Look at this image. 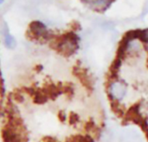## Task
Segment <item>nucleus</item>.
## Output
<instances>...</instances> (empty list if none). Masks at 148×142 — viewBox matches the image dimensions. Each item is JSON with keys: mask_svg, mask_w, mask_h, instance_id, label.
Masks as SVG:
<instances>
[{"mask_svg": "<svg viewBox=\"0 0 148 142\" xmlns=\"http://www.w3.org/2000/svg\"><path fill=\"white\" fill-rule=\"evenodd\" d=\"M40 142H60L58 141L55 137L52 136H44L42 138V140L40 141Z\"/></svg>", "mask_w": 148, "mask_h": 142, "instance_id": "obj_16", "label": "nucleus"}, {"mask_svg": "<svg viewBox=\"0 0 148 142\" xmlns=\"http://www.w3.org/2000/svg\"><path fill=\"white\" fill-rule=\"evenodd\" d=\"M144 132L146 133V135H147V140H148V128L147 129V130H145Z\"/></svg>", "mask_w": 148, "mask_h": 142, "instance_id": "obj_19", "label": "nucleus"}, {"mask_svg": "<svg viewBox=\"0 0 148 142\" xmlns=\"http://www.w3.org/2000/svg\"><path fill=\"white\" fill-rule=\"evenodd\" d=\"M57 117H58V119H59V121L61 122H65L66 120H67V115L63 111H59L58 114H57Z\"/></svg>", "mask_w": 148, "mask_h": 142, "instance_id": "obj_17", "label": "nucleus"}, {"mask_svg": "<svg viewBox=\"0 0 148 142\" xmlns=\"http://www.w3.org/2000/svg\"><path fill=\"white\" fill-rule=\"evenodd\" d=\"M3 3V1H0V3Z\"/></svg>", "mask_w": 148, "mask_h": 142, "instance_id": "obj_21", "label": "nucleus"}, {"mask_svg": "<svg viewBox=\"0 0 148 142\" xmlns=\"http://www.w3.org/2000/svg\"><path fill=\"white\" fill-rule=\"evenodd\" d=\"M67 142H95L94 138L89 134H73L66 140Z\"/></svg>", "mask_w": 148, "mask_h": 142, "instance_id": "obj_10", "label": "nucleus"}, {"mask_svg": "<svg viewBox=\"0 0 148 142\" xmlns=\"http://www.w3.org/2000/svg\"><path fill=\"white\" fill-rule=\"evenodd\" d=\"M5 89H4V86H3V79L2 78V74H1V70H0V96L3 97L4 95Z\"/></svg>", "mask_w": 148, "mask_h": 142, "instance_id": "obj_15", "label": "nucleus"}, {"mask_svg": "<svg viewBox=\"0 0 148 142\" xmlns=\"http://www.w3.org/2000/svg\"><path fill=\"white\" fill-rule=\"evenodd\" d=\"M94 8H99L102 10H106L113 3V1H83Z\"/></svg>", "mask_w": 148, "mask_h": 142, "instance_id": "obj_12", "label": "nucleus"}, {"mask_svg": "<svg viewBox=\"0 0 148 142\" xmlns=\"http://www.w3.org/2000/svg\"><path fill=\"white\" fill-rule=\"evenodd\" d=\"M61 85H62L61 82L56 84V83L50 82L45 83L44 86L42 88V89L43 93L45 94V95L48 97V99H49L51 101H55L59 97V95H62Z\"/></svg>", "mask_w": 148, "mask_h": 142, "instance_id": "obj_6", "label": "nucleus"}, {"mask_svg": "<svg viewBox=\"0 0 148 142\" xmlns=\"http://www.w3.org/2000/svg\"><path fill=\"white\" fill-rule=\"evenodd\" d=\"M55 34L49 30L46 25L41 21H32L29 24V28L25 32L26 38L30 42L47 43L50 42Z\"/></svg>", "mask_w": 148, "mask_h": 142, "instance_id": "obj_2", "label": "nucleus"}, {"mask_svg": "<svg viewBox=\"0 0 148 142\" xmlns=\"http://www.w3.org/2000/svg\"><path fill=\"white\" fill-rule=\"evenodd\" d=\"M70 28H71V30L72 31H75V30H81L82 27H81V24L79 22H76V21H73L72 23H70L69 24Z\"/></svg>", "mask_w": 148, "mask_h": 142, "instance_id": "obj_14", "label": "nucleus"}, {"mask_svg": "<svg viewBox=\"0 0 148 142\" xmlns=\"http://www.w3.org/2000/svg\"><path fill=\"white\" fill-rule=\"evenodd\" d=\"M1 138L3 142H28V134H21L8 128L3 127L1 129Z\"/></svg>", "mask_w": 148, "mask_h": 142, "instance_id": "obj_5", "label": "nucleus"}, {"mask_svg": "<svg viewBox=\"0 0 148 142\" xmlns=\"http://www.w3.org/2000/svg\"><path fill=\"white\" fill-rule=\"evenodd\" d=\"M31 98H32V102L36 105H44L49 101L48 97L43 93L42 88H37V87H36L35 92Z\"/></svg>", "mask_w": 148, "mask_h": 142, "instance_id": "obj_7", "label": "nucleus"}, {"mask_svg": "<svg viewBox=\"0 0 148 142\" xmlns=\"http://www.w3.org/2000/svg\"><path fill=\"white\" fill-rule=\"evenodd\" d=\"M3 42H4V45L7 49H14L16 46V39L10 34L8 28L5 25L4 28V32H3Z\"/></svg>", "mask_w": 148, "mask_h": 142, "instance_id": "obj_8", "label": "nucleus"}, {"mask_svg": "<svg viewBox=\"0 0 148 142\" xmlns=\"http://www.w3.org/2000/svg\"><path fill=\"white\" fill-rule=\"evenodd\" d=\"M72 74L74 76L78 78L80 82L82 84V86L89 92L91 93L94 90V83L89 76L88 70L84 68H82L80 64H76L72 69Z\"/></svg>", "mask_w": 148, "mask_h": 142, "instance_id": "obj_4", "label": "nucleus"}, {"mask_svg": "<svg viewBox=\"0 0 148 142\" xmlns=\"http://www.w3.org/2000/svg\"><path fill=\"white\" fill-rule=\"evenodd\" d=\"M127 91L126 83L121 81L116 80L108 85V95L109 100L120 101L124 98Z\"/></svg>", "mask_w": 148, "mask_h": 142, "instance_id": "obj_3", "label": "nucleus"}, {"mask_svg": "<svg viewBox=\"0 0 148 142\" xmlns=\"http://www.w3.org/2000/svg\"><path fill=\"white\" fill-rule=\"evenodd\" d=\"M1 112H2V107H1V104H0V114H1Z\"/></svg>", "mask_w": 148, "mask_h": 142, "instance_id": "obj_20", "label": "nucleus"}, {"mask_svg": "<svg viewBox=\"0 0 148 142\" xmlns=\"http://www.w3.org/2000/svg\"><path fill=\"white\" fill-rule=\"evenodd\" d=\"M34 69L36 71V73H40L43 69V66L42 64H36L34 68Z\"/></svg>", "mask_w": 148, "mask_h": 142, "instance_id": "obj_18", "label": "nucleus"}, {"mask_svg": "<svg viewBox=\"0 0 148 142\" xmlns=\"http://www.w3.org/2000/svg\"><path fill=\"white\" fill-rule=\"evenodd\" d=\"M62 94H63L68 99H72L75 95V87L74 84L71 82H65L62 83L61 85Z\"/></svg>", "mask_w": 148, "mask_h": 142, "instance_id": "obj_9", "label": "nucleus"}, {"mask_svg": "<svg viewBox=\"0 0 148 142\" xmlns=\"http://www.w3.org/2000/svg\"><path fill=\"white\" fill-rule=\"evenodd\" d=\"M69 122L70 125H75L80 122V116L75 112H71L69 115Z\"/></svg>", "mask_w": 148, "mask_h": 142, "instance_id": "obj_13", "label": "nucleus"}, {"mask_svg": "<svg viewBox=\"0 0 148 142\" xmlns=\"http://www.w3.org/2000/svg\"><path fill=\"white\" fill-rule=\"evenodd\" d=\"M8 99L16 103H23L24 102V96L20 88H15L12 92H10L8 95Z\"/></svg>", "mask_w": 148, "mask_h": 142, "instance_id": "obj_11", "label": "nucleus"}, {"mask_svg": "<svg viewBox=\"0 0 148 142\" xmlns=\"http://www.w3.org/2000/svg\"><path fill=\"white\" fill-rule=\"evenodd\" d=\"M147 63H148V60H147ZM147 67H148V64H147Z\"/></svg>", "mask_w": 148, "mask_h": 142, "instance_id": "obj_22", "label": "nucleus"}, {"mask_svg": "<svg viewBox=\"0 0 148 142\" xmlns=\"http://www.w3.org/2000/svg\"><path fill=\"white\" fill-rule=\"evenodd\" d=\"M79 36L74 31L69 30L61 35L55 34L53 39L49 43V45L57 54L67 58L77 51L79 49Z\"/></svg>", "mask_w": 148, "mask_h": 142, "instance_id": "obj_1", "label": "nucleus"}]
</instances>
